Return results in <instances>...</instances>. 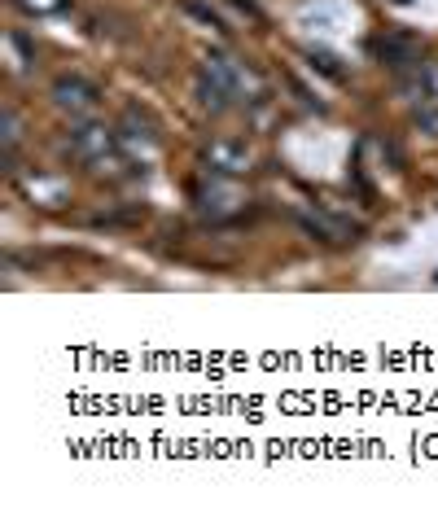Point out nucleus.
<instances>
[{"mask_svg":"<svg viewBox=\"0 0 438 512\" xmlns=\"http://www.w3.org/2000/svg\"><path fill=\"white\" fill-rule=\"evenodd\" d=\"M75 149L84 158L106 154V149H110V132H106V127H79V132H75Z\"/></svg>","mask_w":438,"mask_h":512,"instance_id":"4","label":"nucleus"},{"mask_svg":"<svg viewBox=\"0 0 438 512\" xmlns=\"http://www.w3.org/2000/svg\"><path fill=\"white\" fill-rule=\"evenodd\" d=\"M202 92L206 101L215 97V106H224V97H237L241 92V75L228 57H206L202 62Z\"/></svg>","mask_w":438,"mask_h":512,"instance_id":"2","label":"nucleus"},{"mask_svg":"<svg viewBox=\"0 0 438 512\" xmlns=\"http://www.w3.org/2000/svg\"><path fill=\"white\" fill-rule=\"evenodd\" d=\"M53 106L57 110H66L71 119H79V114H92L101 106V92L88 84V79H79V75H62L53 84Z\"/></svg>","mask_w":438,"mask_h":512,"instance_id":"1","label":"nucleus"},{"mask_svg":"<svg viewBox=\"0 0 438 512\" xmlns=\"http://www.w3.org/2000/svg\"><path fill=\"white\" fill-rule=\"evenodd\" d=\"M417 53H421V44L408 40V36H382V40H377V57L390 62L395 71H403V66L417 62Z\"/></svg>","mask_w":438,"mask_h":512,"instance_id":"3","label":"nucleus"},{"mask_svg":"<svg viewBox=\"0 0 438 512\" xmlns=\"http://www.w3.org/2000/svg\"><path fill=\"white\" fill-rule=\"evenodd\" d=\"M417 127L421 132H430V136H438V110H430V106L417 110Z\"/></svg>","mask_w":438,"mask_h":512,"instance_id":"5","label":"nucleus"}]
</instances>
